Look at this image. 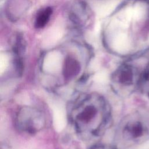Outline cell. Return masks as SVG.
<instances>
[{
    "label": "cell",
    "instance_id": "obj_1",
    "mask_svg": "<svg viewBox=\"0 0 149 149\" xmlns=\"http://www.w3.org/2000/svg\"><path fill=\"white\" fill-rule=\"evenodd\" d=\"M69 119L79 137L90 141L100 137L109 126L111 108L102 95L91 93L76 101L70 111Z\"/></svg>",
    "mask_w": 149,
    "mask_h": 149
},
{
    "label": "cell",
    "instance_id": "obj_2",
    "mask_svg": "<svg viewBox=\"0 0 149 149\" xmlns=\"http://www.w3.org/2000/svg\"><path fill=\"white\" fill-rule=\"evenodd\" d=\"M149 140V119L139 112L126 115L119 123L115 135L117 149H133Z\"/></svg>",
    "mask_w": 149,
    "mask_h": 149
},
{
    "label": "cell",
    "instance_id": "obj_3",
    "mask_svg": "<svg viewBox=\"0 0 149 149\" xmlns=\"http://www.w3.org/2000/svg\"><path fill=\"white\" fill-rule=\"evenodd\" d=\"M144 70H140L133 64L123 63L111 74L110 84L112 90L121 97L130 95L140 88Z\"/></svg>",
    "mask_w": 149,
    "mask_h": 149
},
{
    "label": "cell",
    "instance_id": "obj_5",
    "mask_svg": "<svg viewBox=\"0 0 149 149\" xmlns=\"http://www.w3.org/2000/svg\"><path fill=\"white\" fill-rule=\"evenodd\" d=\"M52 13V9L50 8H47L41 10L37 15L35 26L37 28H42L44 27L49 20Z\"/></svg>",
    "mask_w": 149,
    "mask_h": 149
},
{
    "label": "cell",
    "instance_id": "obj_6",
    "mask_svg": "<svg viewBox=\"0 0 149 149\" xmlns=\"http://www.w3.org/2000/svg\"><path fill=\"white\" fill-rule=\"evenodd\" d=\"M140 88L143 89L149 96V66L145 69Z\"/></svg>",
    "mask_w": 149,
    "mask_h": 149
},
{
    "label": "cell",
    "instance_id": "obj_7",
    "mask_svg": "<svg viewBox=\"0 0 149 149\" xmlns=\"http://www.w3.org/2000/svg\"><path fill=\"white\" fill-rule=\"evenodd\" d=\"M88 149H117L115 146H110L106 144L94 145Z\"/></svg>",
    "mask_w": 149,
    "mask_h": 149
},
{
    "label": "cell",
    "instance_id": "obj_4",
    "mask_svg": "<svg viewBox=\"0 0 149 149\" xmlns=\"http://www.w3.org/2000/svg\"><path fill=\"white\" fill-rule=\"evenodd\" d=\"M14 122L16 128L20 132L33 135L40 132L46 127L47 117L41 109L25 105L16 112Z\"/></svg>",
    "mask_w": 149,
    "mask_h": 149
}]
</instances>
